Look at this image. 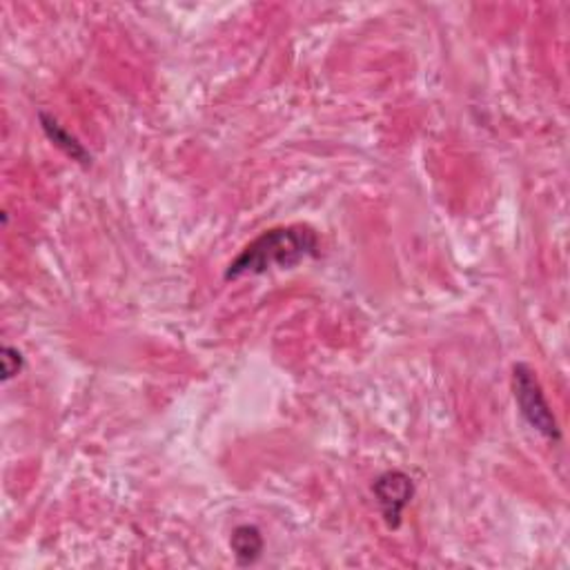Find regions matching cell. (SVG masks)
Wrapping results in <instances>:
<instances>
[{
  "label": "cell",
  "mask_w": 570,
  "mask_h": 570,
  "mask_svg": "<svg viewBox=\"0 0 570 570\" xmlns=\"http://www.w3.org/2000/svg\"><path fill=\"white\" fill-rule=\"evenodd\" d=\"M513 395L524 421L546 441L557 443L561 439L559 421L544 395L537 372L528 363H515L513 368Z\"/></svg>",
  "instance_id": "obj_2"
},
{
  "label": "cell",
  "mask_w": 570,
  "mask_h": 570,
  "mask_svg": "<svg viewBox=\"0 0 570 570\" xmlns=\"http://www.w3.org/2000/svg\"><path fill=\"white\" fill-rule=\"evenodd\" d=\"M230 548L234 552V559L239 566H252L257 563L264 555V548H266V539H264V533L252 526V524H241L232 531V537H230Z\"/></svg>",
  "instance_id": "obj_5"
},
{
  "label": "cell",
  "mask_w": 570,
  "mask_h": 570,
  "mask_svg": "<svg viewBox=\"0 0 570 570\" xmlns=\"http://www.w3.org/2000/svg\"><path fill=\"white\" fill-rule=\"evenodd\" d=\"M38 120H40V128L45 132V137L51 141L54 148H58L62 154H66L68 159L81 163L83 167H90L92 165V154L90 150L72 135L68 132L62 125L47 112H38Z\"/></svg>",
  "instance_id": "obj_4"
},
{
  "label": "cell",
  "mask_w": 570,
  "mask_h": 570,
  "mask_svg": "<svg viewBox=\"0 0 570 570\" xmlns=\"http://www.w3.org/2000/svg\"><path fill=\"white\" fill-rule=\"evenodd\" d=\"M25 368V357L14 346H3V382H12Z\"/></svg>",
  "instance_id": "obj_6"
},
{
  "label": "cell",
  "mask_w": 570,
  "mask_h": 570,
  "mask_svg": "<svg viewBox=\"0 0 570 570\" xmlns=\"http://www.w3.org/2000/svg\"><path fill=\"white\" fill-rule=\"evenodd\" d=\"M322 255L319 234L307 225H283L261 232L249 241L225 268V281L259 277L270 270H292Z\"/></svg>",
  "instance_id": "obj_1"
},
{
  "label": "cell",
  "mask_w": 570,
  "mask_h": 570,
  "mask_svg": "<svg viewBox=\"0 0 570 570\" xmlns=\"http://www.w3.org/2000/svg\"><path fill=\"white\" fill-rule=\"evenodd\" d=\"M417 486L412 477L404 470H386L372 484V495L376 499L379 513H382L386 526L397 531L404 522V511L412 503Z\"/></svg>",
  "instance_id": "obj_3"
}]
</instances>
